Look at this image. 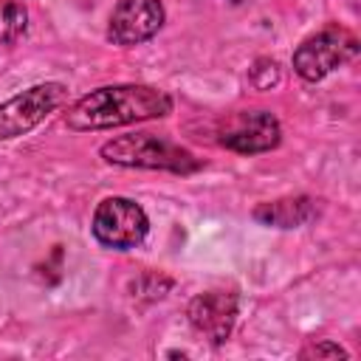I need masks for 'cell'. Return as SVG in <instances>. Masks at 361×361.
<instances>
[{"instance_id": "cell-2", "label": "cell", "mask_w": 361, "mask_h": 361, "mask_svg": "<svg viewBox=\"0 0 361 361\" xmlns=\"http://www.w3.org/2000/svg\"><path fill=\"white\" fill-rule=\"evenodd\" d=\"M102 158L127 169H164L175 175H192L200 169V158H195L186 147L155 135V133H127L102 144Z\"/></svg>"}, {"instance_id": "cell-9", "label": "cell", "mask_w": 361, "mask_h": 361, "mask_svg": "<svg viewBox=\"0 0 361 361\" xmlns=\"http://www.w3.org/2000/svg\"><path fill=\"white\" fill-rule=\"evenodd\" d=\"M316 214H319V200H313L307 195L268 200L254 209V220L262 226H274V228H299V226L316 220Z\"/></svg>"}, {"instance_id": "cell-7", "label": "cell", "mask_w": 361, "mask_h": 361, "mask_svg": "<svg viewBox=\"0 0 361 361\" xmlns=\"http://www.w3.org/2000/svg\"><path fill=\"white\" fill-rule=\"evenodd\" d=\"M164 17L161 0H118L107 23V39L121 48L141 45L161 31Z\"/></svg>"}, {"instance_id": "cell-6", "label": "cell", "mask_w": 361, "mask_h": 361, "mask_svg": "<svg viewBox=\"0 0 361 361\" xmlns=\"http://www.w3.org/2000/svg\"><path fill=\"white\" fill-rule=\"evenodd\" d=\"M217 141L240 155H257V152H268L276 149L282 141V127L276 121L274 113L268 110H240L231 113L220 130H217Z\"/></svg>"}, {"instance_id": "cell-3", "label": "cell", "mask_w": 361, "mask_h": 361, "mask_svg": "<svg viewBox=\"0 0 361 361\" xmlns=\"http://www.w3.org/2000/svg\"><path fill=\"white\" fill-rule=\"evenodd\" d=\"M355 54H358L355 34L344 25H327L310 34L307 39H302V45L293 51V71L305 82H322L327 73L355 59Z\"/></svg>"}, {"instance_id": "cell-8", "label": "cell", "mask_w": 361, "mask_h": 361, "mask_svg": "<svg viewBox=\"0 0 361 361\" xmlns=\"http://www.w3.org/2000/svg\"><path fill=\"white\" fill-rule=\"evenodd\" d=\"M189 324L195 333L209 338L212 344H223L237 324V293L231 290H206L197 293L186 307Z\"/></svg>"}, {"instance_id": "cell-5", "label": "cell", "mask_w": 361, "mask_h": 361, "mask_svg": "<svg viewBox=\"0 0 361 361\" xmlns=\"http://www.w3.org/2000/svg\"><path fill=\"white\" fill-rule=\"evenodd\" d=\"M90 231H93L96 243H102L104 248L127 251V248H135L144 243V237L149 231V217L135 200L113 195L96 206Z\"/></svg>"}, {"instance_id": "cell-1", "label": "cell", "mask_w": 361, "mask_h": 361, "mask_svg": "<svg viewBox=\"0 0 361 361\" xmlns=\"http://www.w3.org/2000/svg\"><path fill=\"white\" fill-rule=\"evenodd\" d=\"M175 102L166 90L152 85H104L82 96L68 113L65 124L76 133L110 130L135 121L166 118Z\"/></svg>"}, {"instance_id": "cell-11", "label": "cell", "mask_w": 361, "mask_h": 361, "mask_svg": "<svg viewBox=\"0 0 361 361\" xmlns=\"http://www.w3.org/2000/svg\"><path fill=\"white\" fill-rule=\"evenodd\" d=\"M279 79H282V73H279L276 59L262 56V59H257V62L248 68V82H251L257 90H271L274 85H279Z\"/></svg>"}, {"instance_id": "cell-4", "label": "cell", "mask_w": 361, "mask_h": 361, "mask_svg": "<svg viewBox=\"0 0 361 361\" xmlns=\"http://www.w3.org/2000/svg\"><path fill=\"white\" fill-rule=\"evenodd\" d=\"M65 99H68V87L62 82H39L0 102V141H11L31 133L56 107H62Z\"/></svg>"}, {"instance_id": "cell-12", "label": "cell", "mask_w": 361, "mask_h": 361, "mask_svg": "<svg viewBox=\"0 0 361 361\" xmlns=\"http://www.w3.org/2000/svg\"><path fill=\"white\" fill-rule=\"evenodd\" d=\"M299 358H350V353L336 344V341H316V344H307Z\"/></svg>"}, {"instance_id": "cell-10", "label": "cell", "mask_w": 361, "mask_h": 361, "mask_svg": "<svg viewBox=\"0 0 361 361\" xmlns=\"http://www.w3.org/2000/svg\"><path fill=\"white\" fill-rule=\"evenodd\" d=\"M28 31V11L17 0H3L0 3V42L14 45L25 37Z\"/></svg>"}, {"instance_id": "cell-13", "label": "cell", "mask_w": 361, "mask_h": 361, "mask_svg": "<svg viewBox=\"0 0 361 361\" xmlns=\"http://www.w3.org/2000/svg\"><path fill=\"white\" fill-rule=\"evenodd\" d=\"M228 3H234V6H240V3H245V0H228Z\"/></svg>"}]
</instances>
